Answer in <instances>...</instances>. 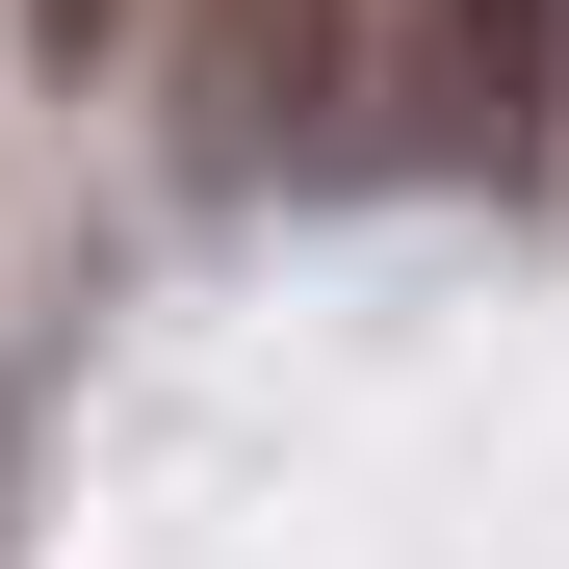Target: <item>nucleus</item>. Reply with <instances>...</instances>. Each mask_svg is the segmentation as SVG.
<instances>
[{
	"instance_id": "obj_3",
	"label": "nucleus",
	"mask_w": 569,
	"mask_h": 569,
	"mask_svg": "<svg viewBox=\"0 0 569 569\" xmlns=\"http://www.w3.org/2000/svg\"><path fill=\"white\" fill-rule=\"evenodd\" d=\"M130 27H156V0H27V52H52V78H78V52H130Z\"/></svg>"
},
{
	"instance_id": "obj_1",
	"label": "nucleus",
	"mask_w": 569,
	"mask_h": 569,
	"mask_svg": "<svg viewBox=\"0 0 569 569\" xmlns=\"http://www.w3.org/2000/svg\"><path fill=\"white\" fill-rule=\"evenodd\" d=\"M362 52H389V0H156V104H181V181L362 156Z\"/></svg>"
},
{
	"instance_id": "obj_2",
	"label": "nucleus",
	"mask_w": 569,
	"mask_h": 569,
	"mask_svg": "<svg viewBox=\"0 0 569 569\" xmlns=\"http://www.w3.org/2000/svg\"><path fill=\"white\" fill-rule=\"evenodd\" d=\"M543 130H569V0H389L362 181H543Z\"/></svg>"
}]
</instances>
